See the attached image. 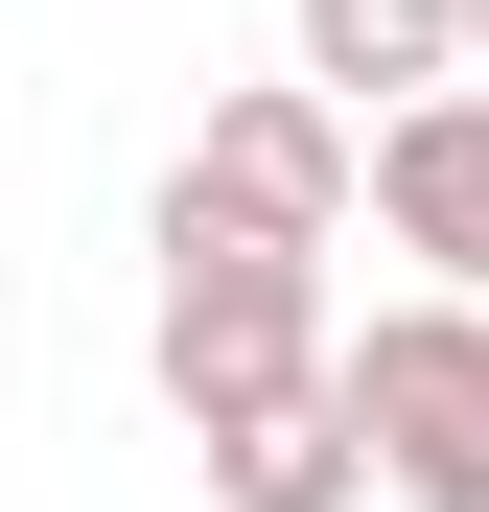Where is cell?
<instances>
[{"instance_id":"1","label":"cell","mask_w":489,"mask_h":512,"mask_svg":"<svg viewBox=\"0 0 489 512\" xmlns=\"http://www.w3.org/2000/svg\"><path fill=\"white\" fill-rule=\"evenodd\" d=\"M326 373V256H257V233H163V396H187V443H257L303 419Z\"/></svg>"},{"instance_id":"4","label":"cell","mask_w":489,"mask_h":512,"mask_svg":"<svg viewBox=\"0 0 489 512\" xmlns=\"http://www.w3.org/2000/svg\"><path fill=\"white\" fill-rule=\"evenodd\" d=\"M373 210H396V256H443V303H489V94L373 117Z\"/></svg>"},{"instance_id":"3","label":"cell","mask_w":489,"mask_h":512,"mask_svg":"<svg viewBox=\"0 0 489 512\" xmlns=\"http://www.w3.org/2000/svg\"><path fill=\"white\" fill-rule=\"evenodd\" d=\"M350 187H373V163H350V117H326V94H210V117H187V187H163V233L326 256V233H350Z\"/></svg>"},{"instance_id":"7","label":"cell","mask_w":489,"mask_h":512,"mask_svg":"<svg viewBox=\"0 0 489 512\" xmlns=\"http://www.w3.org/2000/svg\"><path fill=\"white\" fill-rule=\"evenodd\" d=\"M466 70H489V0H466Z\"/></svg>"},{"instance_id":"6","label":"cell","mask_w":489,"mask_h":512,"mask_svg":"<svg viewBox=\"0 0 489 512\" xmlns=\"http://www.w3.org/2000/svg\"><path fill=\"white\" fill-rule=\"evenodd\" d=\"M210 512H373L350 396H303V419H257V443H210Z\"/></svg>"},{"instance_id":"5","label":"cell","mask_w":489,"mask_h":512,"mask_svg":"<svg viewBox=\"0 0 489 512\" xmlns=\"http://www.w3.org/2000/svg\"><path fill=\"white\" fill-rule=\"evenodd\" d=\"M303 70H326V117L350 94L420 117V94H466V0H303Z\"/></svg>"},{"instance_id":"2","label":"cell","mask_w":489,"mask_h":512,"mask_svg":"<svg viewBox=\"0 0 489 512\" xmlns=\"http://www.w3.org/2000/svg\"><path fill=\"white\" fill-rule=\"evenodd\" d=\"M350 443H373V489L396 512H489V303H396V326H350Z\"/></svg>"}]
</instances>
